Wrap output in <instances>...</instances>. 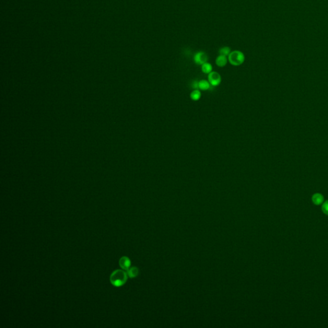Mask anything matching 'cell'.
I'll return each instance as SVG.
<instances>
[{
	"mask_svg": "<svg viewBox=\"0 0 328 328\" xmlns=\"http://www.w3.org/2000/svg\"><path fill=\"white\" fill-rule=\"evenodd\" d=\"M128 279V274L123 270L117 269L114 270L110 276V281L111 285L116 287L124 285Z\"/></svg>",
	"mask_w": 328,
	"mask_h": 328,
	"instance_id": "cell-1",
	"label": "cell"
},
{
	"mask_svg": "<svg viewBox=\"0 0 328 328\" xmlns=\"http://www.w3.org/2000/svg\"><path fill=\"white\" fill-rule=\"evenodd\" d=\"M228 60L231 64L237 66L241 65L244 62L245 57L241 51H234L229 55Z\"/></svg>",
	"mask_w": 328,
	"mask_h": 328,
	"instance_id": "cell-2",
	"label": "cell"
},
{
	"mask_svg": "<svg viewBox=\"0 0 328 328\" xmlns=\"http://www.w3.org/2000/svg\"><path fill=\"white\" fill-rule=\"evenodd\" d=\"M209 80L210 85L215 87L220 84L221 78L220 75L217 72H211L209 75Z\"/></svg>",
	"mask_w": 328,
	"mask_h": 328,
	"instance_id": "cell-3",
	"label": "cell"
},
{
	"mask_svg": "<svg viewBox=\"0 0 328 328\" xmlns=\"http://www.w3.org/2000/svg\"><path fill=\"white\" fill-rule=\"evenodd\" d=\"M208 56L204 52H198L194 56V61L196 63L199 65H203L204 63L207 62Z\"/></svg>",
	"mask_w": 328,
	"mask_h": 328,
	"instance_id": "cell-4",
	"label": "cell"
},
{
	"mask_svg": "<svg viewBox=\"0 0 328 328\" xmlns=\"http://www.w3.org/2000/svg\"><path fill=\"white\" fill-rule=\"evenodd\" d=\"M119 263V266L121 267L122 269L128 270L130 267L131 261L130 258H128L127 257H123L120 258Z\"/></svg>",
	"mask_w": 328,
	"mask_h": 328,
	"instance_id": "cell-5",
	"label": "cell"
},
{
	"mask_svg": "<svg viewBox=\"0 0 328 328\" xmlns=\"http://www.w3.org/2000/svg\"><path fill=\"white\" fill-rule=\"evenodd\" d=\"M228 62V59L226 56L220 55L216 59V64L219 67L225 66Z\"/></svg>",
	"mask_w": 328,
	"mask_h": 328,
	"instance_id": "cell-6",
	"label": "cell"
},
{
	"mask_svg": "<svg viewBox=\"0 0 328 328\" xmlns=\"http://www.w3.org/2000/svg\"><path fill=\"white\" fill-rule=\"evenodd\" d=\"M128 276L130 278H134L137 277V276L139 274V270L137 267H133L132 268H130L128 270Z\"/></svg>",
	"mask_w": 328,
	"mask_h": 328,
	"instance_id": "cell-7",
	"label": "cell"
},
{
	"mask_svg": "<svg viewBox=\"0 0 328 328\" xmlns=\"http://www.w3.org/2000/svg\"><path fill=\"white\" fill-rule=\"evenodd\" d=\"M323 200L324 197L321 194H315L312 197V201L317 205L321 204L323 202Z\"/></svg>",
	"mask_w": 328,
	"mask_h": 328,
	"instance_id": "cell-8",
	"label": "cell"
},
{
	"mask_svg": "<svg viewBox=\"0 0 328 328\" xmlns=\"http://www.w3.org/2000/svg\"><path fill=\"white\" fill-rule=\"evenodd\" d=\"M210 85V83L206 80H201L199 82V89L203 91L209 90Z\"/></svg>",
	"mask_w": 328,
	"mask_h": 328,
	"instance_id": "cell-9",
	"label": "cell"
},
{
	"mask_svg": "<svg viewBox=\"0 0 328 328\" xmlns=\"http://www.w3.org/2000/svg\"><path fill=\"white\" fill-rule=\"evenodd\" d=\"M201 69H202V71L204 73H205V74H210L212 72V65L210 64V63L206 62V63H204V64L202 65Z\"/></svg>",
	"mask_w": 328,
	"mask_h": 328,
	"instance_id": "cell-10",
	"label": "cell"
},
{
	"mask_svg": "<svg viewBox=\"0 0 328 328\" xmlns=\"http://www.w3.org/2000/svg\"><path fill=\"white\" fill-rule=\"evenodd\" d=\"M190 98L194 101H197L201 98V92L197 89L194 90L190 94Z\"/></svg>",
	"mask_w": 328,
	"mask_h": 328,
	"instance_id": "cell-11",
	"label": "cell"
},
{
	"mask_svg": "<svg viewBox=\"0 0 328 328\" xmlns=\"http://www.w3.org/2000/svg\"><path fill=\"white\" fill-rule=\"evenodd\" d=\"M230 53V48L228 47H223L219 50V53L221 54V55L226 56V57L229 56Z\"/></svg>",
	"mask_w": 328,
	"mask_h": 328,
	"instance_id": "cell-12",
	"label": "cell"
},
{
	"mask_svg": "<svg viewBox=\"0 0 328 328\" xmlns=\"http://www.w3.org/2000/svg\"><path fill=\"white\" fill-rule=\"evenodd\" d=\"M322 212L328 215V201H326L323 204H322Z\"/></svg>",
	"mask_w": 328,
	"mask_h": 328,
	"instance_id": "cell-13",
	"label": "cell"
},
{
	"mask_svg": "<svg viewBox=\"0 0 328 328\" xmlns=\"http://www.w3.org/2000/svg\"><path fill=\"white\" fill-rule=\"evenodd\" d=\"M192 87L193 89H194L195 90L198 89H199V82H197V81H194V82H193V83H192Z\"/></svg>",
	"mask_w": 328,
	"mask_h": 328,
	"instance_id": "cell-14",
	"label": "cell"
}]
</instances>
